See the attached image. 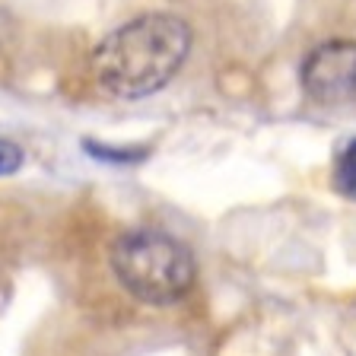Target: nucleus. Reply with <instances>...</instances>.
I'll return each instance as SVG.
<instances>
[{
	"label": "nucleus",
	"mask_w": 356,
	"mask_h": 356,
	"mask_svg": "<svg viewBox=\"0 0 356 356\" xmlns=\"http://www.w3.org/2000/svg\"><path fill=\"white\" fill-rule=\"evenodd\" d=\"M194 32L175 13H140L121 22L89 54V74L115 99H147L185 67Z\"/></svg>",
	"instance_id": "nucleus-1"
},
{
	"label": "nucleus",
	"mask_w": 356,
	"mask_h": 356,
	"mask_svg": "<svg viewBox=\"0 0 356 356\" xmlns=\"http://www.w3.org/2000/svg\"><path fill=\"white\" fill-rule=\"evenodd\" d=\"M108 267L124 293L143 305H175L197 283V258L181 238L153 226L124 229L108 248Z\"/></svg>",
	"instance_id": "nucleus-2"
},
{
	"label": "nucleus",
	"mask_w": 356,
	"mask_h": 356,
	"mask_svg": "<svg viewBox=\"0 0 356 356\" xmlns=\"http://www.w3.org/2000/svg\"><path fill=\"white\" fill-rule=\"evenodd\" d=\"M302 92L315 105L337 108L356 99V42L334 38L312 48L299 70Z\"/></svg>",
	"instance_id": "nucleus-3"
},
{
	"label": "nucleus",
	"mask_w": 356,
	"mask_h": 356,
	"mask_svg": "<svg viewBox=\"0 0 356 356\" xmlns=\"http://www.w3.org/2000/svg\"><path fill=\"white\" fill-rule=\"evenodd\" d=\"M331 188L341 194V197H347L356 204V137L343 143V147L337 149V156H334Z\"/></svg>",
	"instance_id": "nucleus-4"
},
{
	"label": "nucleus",
	"mask_w": 356,
	"mask_h": 356,
	"mask_svg": "<svg viewBox=\"0 0 356 356\" xmlns=\"http://www.w3.org/2000/svg\"><path fill=\"white\" fill-rule=\"evenodd\" d=\"M80 147L89 159L105 163V165H137L149 156L147 147H111V143H99V140H92V137H86Z\"/></svg>",
	"instance_id": "nucleus-5"
},
{
	"label": "nucleus",
	"mask_w": 356,
	"mask_h": 356,
	"mask_svg": "<svg viewBox=\"0 0 356 356\" xmlns=\"http://www.w3.org/2000/svg\"><path fill=\"white\" fill-rule=\"evenodd\" d=\"M26 163V149L10 137H0V178H10L22 169Z\"/></svg>",
	"instance_id": "nucleus-6"
}]
</instances>
